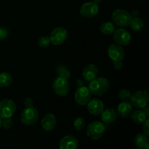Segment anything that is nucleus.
Wrapping results in <instances>:
<instances>
[{
  "label": "nucleus",
  "mask_w": 149,
  "mask_h": 149,
  "mask_svg": "<svg viewBox=\"0 0 149 149\" xmlns=\"http://www.w3.org/2000/svg\"><path fill=\"white\" fill-rule=\"evenodd\" d=\"M110 87L109 81L105 77H99L92 80L88 88L95 95H103L107 93Z\"/></svg>",
  "instance_id": "nucleus-1"
},
{
  "label": "nucleus",
  "mask_w": 149,
  "mask_h": 149,
  "mask_svg": "<svg viewBox=\"0 0 149 149\" xmlns=\"http://www.w3.org/2000/svg\"><path fill=\"white\" fill-rule=\"evenodd\" d=\"M112 20L113 23L121 27H127L130 26L132 16L130 13L122 9H116L112 13Z\"/></svg>",
  "instance_id": "nucleus-2"
},
{
  "label": "nucleus",
  "mask_w": 149,
  "mask_h": 149,
  "mask_svg": "<svg viewBox=\"0 0 149 149\" xmlns=\"http://www.w3.org/2000/svg\"><path fill=\"white\" fill-rule=\"evenodd\" d=\"M130 103L136 109H143L148 106L149 95L146 90H138L131 95Z\"/></svg>",
  "instance_id": "nucleus-3"
},
{
  "label": "nucleus",
  "mask_w": 149,
  "mask_h": 149,
  "mask_svg": "<svg viewBox=\"0 0 149 149\" xmlns=\"http://www.w3.org/2000/svg\"><path fill=\"white\" fill-rule=\"evenodd\" d=\"M106 131V126L104 124L99 121L91 122L87 126V135L93 140H98L103 136Z\"/></svg>",
  "instance_id": "nucleus-4"
},
{
  "label": "nucleus",
  "mask_w": 149,
  "mask_h": 149,
  "mask_svg": "<svg viewBox=\"0 0 149 149\" xmlns=\"http://www.w3.org/2000/svg\"><path fill=\"white\" fill-rule=\"evenodd\" d=\"M38 118H39V113L37 110L33 106H30V107H26L23 111L20 116V120L23 125L31 126L34 125L37 122Z\"/></svg>",
  "instance_id": "nucleus-5"
},
{
  "label": "nucleus",
  "mask_w": 149,
  "mask_h": 149,
  "mask_svg": "<svg viewBox=\"0 0 149 149\" xmlns=\"http://www.w3.org/2000/svg\"><path fill=\"white\" fill-rule=\"evenodd\" d=\"M15 110V103L11 99L6 98L0 101V117L1 119L12 117Z\"/></svg>",
  "instance_id": "nucleus-6"
},
{
  "label": "nucleus",
  "mask_w": 149,
  "mask_h": 149,
  "mask_svg": "<svg viewBox=\"0 0 149 149\" xmlns=\"http://www.w3.org/2000/svg\"><path fill=\"white\" fill-rule=\"evenodd\" d=\"M52 88L56 95L61 97L65 96L69 92V84L68 79L63 77H58L54 80L52 83Z\"/></svg>",
  "instance_id": "nucleus-7"
},
{
  "label": "nucleus",
  "mask_w": 149,
  "mask_h": 149,
  "mask_svg": "<svg viewBox=\"0 0 149 149\" xmlns=\"http://www.w3.org/2000/svg\"><path fill=\"white\" fill-rule=\"evenodd\" d=\"M50 43L53 45H61L64 43L68 38V32L66 29L63 27H58L54 29L49 36Z\"/></svg>",
  "instance_id": "nucleus-8"
},
{
  "label": "nucleus",
  "mask_w": 149,
  "mask_h": 149,
  "mask_svg": "<svg viewBox=\"0 0 149 149\" xmlns=\"http://www.w3.org/2000/svg\"><path fill=\"white\" fill-rule=\"evenodd\" d=\"M92 93L90 89L84 86L78 87L75 93V101L79 106H85L91 99Z\"/></svg>",
  "instance_id": "nucleus-9"
},
{
  "label": "nucleus",
  "mask_w": 149,
  "mask_h": 149,
  "mask_svg": "<svg viewBox=\"0 0 149 149\" xmlns=\"http://www.w3.org/2000/svg\"><path fill=\"white\" fill-rule=\"evenodd\" d=\"M113 38L116 44L120 46H127L129 45L132 39L130 33L124 29H119L113 33Z\"/></svg>",
  "instance_id": "nucleus-10"
},
{
  "label": "nucleus",
  "mask_w": 149,
  "mask_h": 149,
  "mask_svg": "<svg viewBox=\"0 0 149 149\" xmlns=\"http://www.w3.org/2000/svg\"><path fill=\"white\" fill-rule=\"evenodd\" d=\"M98 5L93 1L84 3L80 8V14L85 17H94L98 13Z\"/></svg>",
  "instance_id": "nucleus-11"
},
{
  "label": "nucleus",
  "mask_w": 149,
  "mask_h": 149,
  "mask_svg": "<svg viewBox=\"0 0 149 149\" xmlns=\"http://www.w3.org/2000/svg\"><path fill=\"white\" fill-rule=\"evenodd\" d=\"M108 54L113 61H122L125 52L122 46L117 44H111L108 48Z\"/></svg>",
  "instance_id": "nucleus-12"
},
{
  "label": "nucleus",
  "mask_w": 149,
  "mask_h": 149,
  "mask_svg": "<svg viewBox=\"0 0 149 149\" xmlns=\"http://www.w3.org/2000/svg\"><path fill=\"white\" fill-rule=\"evenodd\" d=\"M87 105L89 112L95 116L100 115L104 110V103L100 99H90Z\"/></svg>",
  "instance_id": "nucleus-13"
},
{
  "label": "nucleus",
  "mask_w": 149,
  "mask_h": 149,
  "mask_svg": "<svg viewBox=\"0 0 149 149\" xmlns=\"http://www.w3.org/2000/svg\"><path fill=\"white\" fill-rule=\"evenodd\" d=\"M57 119L52 113H47L41 121V126L45 131H51L56 127Z\"/></svg>",
  "instance_id": "nucleus-14"
},
{
  "label": "nucleus",
  "mask_w": 149,
  "mask_h": 149,
  "mask_svg": "<svg viewBox=\"0 0 149 149\" xmlns=\"http://www.w3.org/2000/svg\"><path fill=\"white\" fill-rule=\"evenodd\" d=\"M78 146V140L73 135H66L63 137L59 143L61 149H76Z\"/></svg>",
  "instance_id": "nucleus-15"
},
{
  "label": "nucleus",
  "mask_w": 149,
  "mask_h": 149,
  "mask_svg": "<svg viewBox=\"0 0 149 149\" xmlns=\"http://www.w3.org/2000/svg\"><path fill=\"white\" fill-rule=\"evenodd\" d=\"M98 68L94 64H89L83 70V77L87 81H91L92 80L97 78L98 75Z\"/></svg>",
  "instance_id": "nucleus-16"
},
{
  "label": "nucleus",
  "mask_w": 149,
  "mask_h": 149,
  "mask_svg": "<svg viewBox=\"0 0 149 149\" xmlns=\"http://www.w3.org/2000/svg\"><path fill=\"white\" fill-rule=\"evenodd\" d=\"M132 111V105L128 101H123L118 106L117 114L122 118H127Z\"/></svg>",
  "instance_id": "nucleus-17"
},
{
  "label": "nucleus",
  "mask_w": 149,
  "mask_h": 149,
  "mask_svg": "<svg viewBox=\"0 0 149 149\" xmlns=\"http://www.w3.org/2000/svg\"><path fill=\"white\" fill-rule=\"evenodd\" d=\"M100 114H101V119L106 124H111L115 122L118 116L116 111L111 108L103 110Z\"/></svg>",
  "instance_id": "nucleus-18"
},
{
  "label": "nucleus",
  "mask_w": 149,
  "mask_h": 149,
  "mask_svg": "<svg viewBox=\"0 0 149 149\" xmlns=\"http://www.w3.org/2000/svg\"><path fill=\"white\" fill-rule=\"evenodd\" d=\"M131 118H132V122H135V124L140 125V124L143 123L148 117L146 116L143 110H141V109H139L134 111L133 113L131 114Z\"/></svg>",
  "instance_id": "nucleus-19"
},
{
  "label": "nucleus",
  "mask_w": 149,
  "mask_h": 149,
  "mask_svg": "<svg viewBox=\"0 0 149 149\" xmlns=\"http://www.w3.org/2000/svg\"><path fill=\"white\" fill-rule=\"evenodd\" d=\"M148 137L146 136L145 134H138L135 137V145L139 148H146L148 149L149 143H148Z\"/></svg>",
  "instance_id": "nucleus-20"
},
{
  "label": "nucleus",
  "mask_w": 149,
  "mask_h": 149,
  "mask_svg": "<svg viewBox=\"0 0 149 149\" xmlns=\"http://www.w3.org/2000/svg\"><path fill=\"white\" fill-rule=\"evenodd\" d=\"M115 29H116V26H115L114 23L109 21L102 23L100 27V32L106 35L112 34L115 31Z\"/></svg>",
  "instance_id": "nucleus-21"
},
{
  "label": "nucleus",
  "mask_w": 149,
  "mask_h": 149,
  "mask_svg": "<svg viewBox=\"0 0 149 149\" xmlns=\"http://www.w3.org/2000/svg\"><path fill=\"white\" fill-rule=\"evenodd\" d=\"M12 83H13V77L10 73H0V87H7Z\"/></svg>",
  "instance_id": "nucleus-22"
},
{
  "label": "nucleus",
  "mask_w": 149,
  "mask_h": 149,
  "mask_svg": "<svg viewBox=\"0 0 149 149\" xmlns=\"http://www.w3.org/2000/svg\"><path fill=\"white\" fill-rule=\"evenodd\" d=\"M130 26L131 29L133 31H140L143 29L145 24H144V22L142 19L137 17L132 18L130 23Z\"/></svg>",
  "instance_id": "nucleus-23"
},
{
  "label": "nucleus",
  "mask_w": 149,
  "mask_h": 149,
  "mask_svg": "<svg viewBox=\"0 0 149 149\" xmlns=\"http://www.w3.org/2000/svg\"><path fill=\"white\" fill-rule=\"evenodd\" d=\"M74 126L75 129L78 131H81L85 127V122L82 117H77L74 120Z\"/></svg>",
  "instance_id": "nucleus-24"
},
{
  "label": "nucleus",
  "mask_w": 149,
  "mask_h": 149,
  "mask_svg": "<svg viewBox=\"0 0 149 149\" xmlns=\"http://www.w3.org/2000/svg\"><path fill=\"white\" fill-rule=\"evenodd\" d=\"M131 95V92L129 90L123 89L119 93V97L123 101H128V100L130 99Z\"/></svg>",
  "instance_id": "nucleus-25"
},
{
  "label": "nucleus",
  "mask_w": 149,
  "mask_h": 149,
  "mask_svg": "<svg viewBox=\"0 0 149 149\" xmlns=\"http://www.w3.org/2000/svg\"><path fill=\"white\" fill-rule=\"evenodd\" d=\"M58 74L59 75V77H63L65 79H69L71 74H70V71H68V68L65 66H60L58 68Z\"/></svg>",
  "instance_id": "nucleus-26"
},
{
  "label": "nucleus",
  "mask_w": 149,
  "mask_h": 149,
  "mask_svg": "<svg viewBox=\"0 0 149 149\" xmlns=\"http://www.w3.org/2000/svg\"><path fill=\"white\" fill-rule=\"evenodd\" d=\"M50 44V40H49V36H42L39 38L38 40V45L41 47H47Z\"/></svg>",
  "instance_id": "nucleus-27"
},
{
  "label": "nucleus",
  "mask_w": 149,
  "mask_h": 149,
  "mask_svg": "<svg viewBox=\"0 0 149 149\" xmlns=\"http://www.w3.org/2000/svg\"><path fill=\"white\" fill-rule=\"evenodd\" d=\"M1 126L4 127V129H10L13 126V122L12 120L11 117L3 119Z\"/></svg>",
  "instance_id": "nucleus-28"
},
{
  "label": "nucleus",
  "mask_w": 149,
  "mask_h": 149,
  "mask_svg": "<svg viewBox=\"0 0 149 149\" xmlns=\"http://www.w3.org/2000/svg\"><path fill=\"white\" fill-rule=\"evenodd\" d=\"M148 121L149 119H147L145 122H143V133L145 134L146 136L148 137L149 135V126H148Z\"/></svg>",
  "instance_id": "nucleus-29"
},
{
  "label": "nucleus",
  "mask_w": 149,
  "mask_h": 149,
  "mask_svg": "<svg viewBox=\"0 0 149 149\" xmlns=\"http://www.w3.org/2000/svg\"><path fill=\"white\" fill-rule=\"evenodd\" d=\"M8 36V32L4 28H0V40H4Z\"/></svg>",
  "instance_id": "nucleus-30"
},
{
  "label": "nucleus",
  "mask_w": 149,
  "mask_h": 149,
  "mask_svg": "<svg viewBox=\"0 0 149 149\" xmlns=\"http://www.w3.org/2000/svg\"><path fill=\"white\" fill-rule=\"evenodd\" d=\"M23 104L26 107H30V106H33V100L30 97H27L24 100Z\"/></svg>",
  "instance_id": "nucleus-31"
},
{
  "label": "nucleus",
  "mask_w": 149,
  "mask_h": 149,
  "mask_svg": "<svg viewBox=\"0 0 149 149\" xmlns=\"http://www.w3.org/2000/svg\"><path fill=\"white\" fill-rule=\"evenodd\" d=\"M122 65H123V64H122V61H113V67H114L116 69H120V68H122Z\"/></svg>",
  "instance_id": "nucleus-32"
},
{
  "label": "nucleus",
  "mask_w": 149,
  "mask_h": 149,
  "mask_svg": "<svg viewBox=\"0 0 149 149\" xmlns=\"http://www.w3.org/2000/svg\"><path fill=\"white\" fill-rule=\"evenodd\" d=\"M138 14H139V13H138V11L137 10H132V13H130V15H131V16H132V17H137L138 16Z\"/></svg>",
  "instance_id": "nucleus-33"
},
{
  "label": "nucleus",
  "mask_w": 149,
  "mask_h": 149,
  "mask_svg": "<svg viewBox=\"0 0 149 149\" xmlns=\"http://www.w3.org/2000/svg\"><path fill=\"white\" fill-rule=\"evenodd\" d=\"M143 111L145 112L146 115L147 117H149V107L148 106H146V107L143 108Z\"/></svg>",
  "instance_id": "nucleus-34"
},
{
  "label": "nucleus",
  "mask_w": 149,
  "mask_h": 149,
  "mask_svg": "<svg viewBox=\"0 0 149 149\" xmlns=\"http://www.w3.org/2000/svg\"><path fill=\"white\" fill-rule=\"evenodd\" d=\"M103 0H93V2H95V4H100L103 1Z\"/></svg>",
  "instance_id": "nucleus-35"
},
{
  "label": "nucleus",
  "mask_w": 149,
  "mask_h": 149,
  "mask_svg": "<svg viewBox=\"0 0 149 149\" xmlns=\"http://www.w3.org/2000/svg\"><path fill=\"white\" fill-rule=\"evenodd\" d=\"M1 124H2V119L0 117V127H1Z\"/></svg>",
  "instance_id": "nucleus-36"
}]
</instances>
